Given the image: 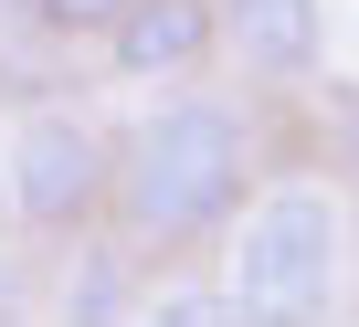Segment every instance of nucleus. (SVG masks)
I'll return each instance as SVG.
<instances>
[{
	"mask_svg": "<svg viewBox=\"0 0 359 327\" xmlns=\"http://www.w3.org/2000/svg\"><path fill=\"white\" fill-rule=\"evenodd\" d=\"M264 137L233 95H158L116 127V169H106V222L137 253H180L233 232V211L254 201Z\"/></svg>",
	"mask_w": 359,
	"mask_h": 327,
	"instance_id": "obj_1",
	"label": "nucleus"
},
{
	"mask_svg": "<svg viewBox=\"0 0 359 327\" xmlns=\"http://www.w3.org/2000/svg\"><path fill=\"white\" fill-rule=\"evenodd\" d=\"M338 274H348V201L327 180H275L233 211L212 285L243 306V327H327Z\"/></svg>",
	"mask_w": 359,
	"mask_h": 327,
	"instance_id": "obj_2",
	"label": "nucleus"
},
{
	"mask_svg": "<svg viewBox=\"0 0 359 327\" xmlns=\"http://www.w3.org/2000/svg\"><path fill=\"white\" fill-rule=\"evenodd\" d=\"M106 169H116V137L74 106H32L0 148V190H11V222L43 243H85L106 222Z\"/></svg>",
	"mask_w": 359,
	"mask_h": 327,
	"instance_id": "obj_3",
	"label": "nucleus"
},
{
	"mask_svg": "<svg viewBox=\"0 0 359 327\" xmlns=\"http://www.w3.org/2000/svg\"><path fill=\"white\" fill-rule=\"evenodd\" d=\"M95 53H106L116 85H191L222 53V22H212V0H127Z\"/></svg>",
	"mask_w": 359,
	"mask_h": 327,
	"instance_id": "obj_4",
	"label": "nucleus"
},
{
	"mask_svg": "<svg viewBox=\"0 0 359 327\" xmlns=\"http://www.w3.org/2000/svg\"><path fill=\"white\" fill-rule=\"evenodd\" d=\"M212 22L254 85H306L327 64V0H212Z\"/></svg>",
	"mask_w": 359,
	"mask_h": 327,
	"instance_id": "obj_5",
	"label": "nucleus"
},
{
	"mask_svg": "<svg viewBox=\"0 0 359 327\" xmlns=\"http://www.w3.org/2000/svg\"><path fill=\"white\" fill-rule=\"evenodd\" d=\"M137 243L127 232H85L74 264H64V327H127L137 316Z\"/></svg>",
	"mask_w": 359,
	"mask_h": 327,
	"instance_id": "obj_6",
	"label": "nucleus"
},
{
	"mask_svg": "<svg viewBox=\"0 0 359 327\" xmlns=\"http://www.w3.org/2000/svg\"><path fill=\"white\" fill-rule=\"evenodd\" d=\"M127 327H243V306L222 285H148Z\"/></svg>",
	"mask_w": 359,
	"mask_h": 327,
	"instance_id": "obj_7",
	"label": "nucleus"
},
{
	"mask_svg": "<svg viewBox=\"0 0 359 327\" xmlns=\"http://www.w3.org/2000/svg\"><path fill=\"white\" fill-rule=\"evenodd\" d=\"M116 11H127V0H22V22H32L43 43H106Z\"/></svg>",
	"mask_w": 359,
	"mask_h": 327,
	"instance_id": "obj_8",
	"label": "nucleus"
},
{
	"mask_svg": "<svg viewBox=\"0 0 359 327\" xmlns=\"http://www.w3.org/2000/svg\"><path fill=\"white\" fill-rule=\"evenodd\" d=\"M327 137H338V169H348V211H359V85H327Z\"/></svg>",
	"mask_w": 359,
	"mask_h": 327,
	"instance_id": "obj_9",
	"label": "nucleus"
},
{
	"mask_svg": "<svg viewBox=\"0 0 359 327\" xmlns=\"http://www.w3.org/2000/svg\"><path fill=\"white\" fill-rule=\"evenodd\" d=\"M11 22H22V0H0V32H11Z\"/></svg>",
	"mask_w": 359,
	"mask_h": 327,
	"instance_id": "obj_10",
	"label": "nucleus"
}]
</instances>
